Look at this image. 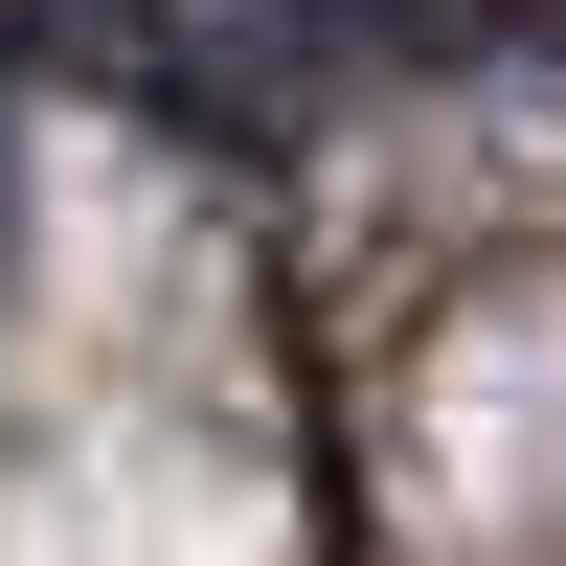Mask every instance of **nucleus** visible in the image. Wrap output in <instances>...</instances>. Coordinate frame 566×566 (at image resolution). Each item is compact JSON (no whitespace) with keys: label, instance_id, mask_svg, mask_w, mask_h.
<instances>
[{"label":"nucleus","instance_id":"obj_1","mask_svg":"<svg viewBox=\"0 0 566 566\" xmlns=\"http://www.w3.org/2000/svg\"><path fill=\"white\" fill-rule=\"evenodd\" d=\"M0 205H23V136H0Z\"/></svg>","mask_w":566,"mask_h":566}]
</instances>
